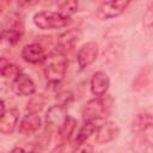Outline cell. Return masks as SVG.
<instances>
[{
    "label": "cell",
    "instance_id": "obj_20",
    "mask_svg": "<svg viewBox=\"0 0 153 153\" xmlns=\"http://www.w3.org/2000/svg\"><path fill=\"white\" fill-rule=\"evenodd\" d=\"M76 127V121L75 118H73L72 116H67V118L65 120V122L62 123V126L59 128V135L62 140H68L72 134L74 133V129Z\"/></svg>",
    "mask_w": 153,
    "mask_h": 153
},
{
    "label": "cell",
    "instance_id": "obj_17",
    "mask_svg": "<svg viewBox=\"0 0 153 153\" xmlns=\"http://www.w3.org/2000/svg\"><path fill=\"white\" fill-rule=\"evenodd\" d=\"M131 147L135 153H153V142L143 133H135Z\"/></svg>",
    "mask_w": 153,
    "mask_h": 153
},
{
    "label": "cell",
    "instance_id": "obj_3",
    "mask_svg": "<svg viewBox=\"0 0 153 153\" xmlns=\"http://www.w3.org/2000/svg\"><path fill=\"white\" fill-rule=\"evenodd\" d=\"M111 103L110 97H96L90 99L82 109L84 121H102L110 112Z\"/></svg>",
    "mask_w": 153,
    "mask_h": 153
},
{
    "label": "cell",
    "instance_id": "obj_15",
    "mask_svg": "<svg viewBox=\"0 0 153 153\" xmlns=\"http://www.w3.org/2000/svg\"><path fill=\"white\" fill-rule=\"evenodd\" d=\"M131 128L135 133H145L148 129H153V114L140 112L136 114L131 122Z\"/></svg>",
    "mask_w": 153,
    "mask_h": 153
},
{
    "label": "cell",
    "instance_id": "obj_1",
    "mask_svg": "<svg viewBox=\"0 0 153 153\" xmlns=\"http://www.w3.org/2000/svg\"><path fill=\"white\" fill-rule=\"evenodd\" d=\"M67 66H68L67 59L65 57V55L60 53L47 56L44 61L43 71H44V76L48 84L54 86L59 85L66 75Z\"/></svg>",
    "mask_w": 153,
    "mask_h": 153
},
{
    "label": "cell",
    "instance_id": "obj_14",
    "mask_svg": "<svg viewBox=\"0 0 153 153\" xmlns=\"http://www.w3.org/2000/svg\"><path fill=\"white\" fill-rule=\"evenodd\" d=\"M19 111L16 108L8 109L4 115L0 116V131L2 134H12L18 124Z\"/></svg>",
    "mask_w": 153,
    "mask_h": 153
},
{
    "label": "cell",
    "instance_id": "obj_23",
    "mask_svg": "<svg viewBox=\"0 0 153 153\" xmlns=\"http://www.w3.org/2000/svg\"><path fill=\"white\" fill-rule=\"evenodd\" d=\"M43 105H44V99L41 96L33 97L27 103V111L32 112V114H38L41 111V109L43 108Z\"/></svg>",
    "mask_w": 153,
    "mask_h": 153
},
{
    "label": "cell",
    "instance_id": "obj_10",
    "mask_svg": "<svg viewBox=\"0 0 153 153\" xmlns=\"http://www.w3.org/2000/svg\"><path fill=\"white\" fill-rule=\"evenodd\" d=\"M22 57L24 61L36 65V63L44 62L47 59V55H45V51L41 44L30 43V44H26L22 49Z\"/></svg>",
    "mask_w": 153,
    "mask_h": 153
},
{
    "label": "cell",
    "instance_id": "obj_11",
    "mask_svg": "<svg viewBox=\"0 0 153 153\" xmlns=\"http://www.w3.org/2000/svg\"><path fill=\"white\" fill-rule=\"evenodd\" d=\"M109 85H110L109 76H108V74L105 72H102V71L96 72L92 75L91 81H90L91 92L96 97H103L106 93V91L109 88Z\"/></svg>",
    "mask_w": 153,
    "mask_h": 153
},
{
    "label": "cell",
    "instance_id": "obj_13",
    "mask_svg": "<svg viewBox=\"0 0 153 153\" xmlns=\"http://www.w3.org/2000/svg\"><path fill=\"white\" fill-rule=\"evenodd\" d=\"M67 116H68L67 108L61 104H56L48 109L45 114V121H47V124L51 127H56L59 129L65 122V120L67 118Z\"/></svg>",
    "mask_w": 153,
    "mask_h": 153
},
{
    "label": "cell",
    "instance_id": "obj_4",
    "mask_svg": "<svg viewBox=\"0 0 153 153\" xmlns=\"http://www.w3.org/2000/svg\"><path fill=\"white\" fill-rule=\"evenodd\" d=\"M71 23L68 17L54 11H39L33 16V24L41 30H55L67 26Z\"/></svg>",
    "mask_w": 153,
    "mask_h": 153
},
{
    "label": "cell",
    "instance_id": "obj_2",
    "mask_svg": "<svg viewBox=\"0 0 153 153\" xmlns=\"http://www.w3.org/2000/svg\"><path fill=\"white\" fill-rule=\"evenodd\" d=\"M25 31L24 20L20 14L16 12L8 13L1 24V37L10 44H16L20 41Z\"/></svg>",
    "mask_w": 153,
    "mask_h": 153
},
{
    "label": "cell",
    "instance_id": "obj_12",
    "mask_svg": "<svg viewBox=\"0 0 153 153\" xmlns=\"http://www.w3.org/2000/svg\"><path fill=\"white\" fill-rule=\"evenodd\" d=\"M41 126H42V120L39 115L29 112L20 120L18 126V131L23 135H30L36 133L41 128Z\"/></svg>",
    "mask_w": 153,
    "mask_h": 153
},
{
    "label": "cell",
    "instance_id": "obj_5",
    "mask_svg": "<svg viewBox=\"0 0 153 153\" xmlns=\"http://www.w3.org/2000/svg\"><path fill=\"white\" fill-rule=\"evenodd\" d=\"M129 4H130L129 1H124V0L103 1L98 5V7L96 10V16L100 20H108V19L116 18V17L121 16L127 10Z\"/></svg>",
    "mask_w": 153,
    "mask_h": 153
},
{
    "label": "cell",
    "instance_id": "obj_19",
    "mask_svg": "<svg viewBox=\"0 0 153 153\" xmlns=\"http://www.w3.org/2000/svg\"><path fill=\"white\" fill-rule=\"evenodd\" d=\"M149 74H151V68L143 67L142 69H140V72L136 74V76L131 82V88L135 91H140L143 87H146L149 81Z\"/></svg>",
    "mask_w": 153,
    "mask_h": 153
},
{
    "label": "cell",
    "instance_id": "obj_16",
    "mask_svg": "<svg viewBox=\"0 0 153 153\" xmlns=\"http://www.w3.org/2000/svg\"><path fill=\"white\" fill-rule=\"evenodd\" d=\"M99 122L98 121H85V123L81 126V128L79 129L76 137H75V145H80L86 142L87 139H90L93 134H96L98 127H99Z\"/></svg>",
    "mask_w": 153,
    "mask_h": 153
},
{
    "label": "cell",
    "instance_id": "obj_9",
    "mask_svg": "<svg viewBox=\"0 0 153 153\" xmlns=\"http://www.w3.org/2000/svg\"><path fill=\"white\" fill-rule=\"evenodd\" d=\"M118 133H120V128L116 122L104 121L99 124L96 131V141L100 145L109 143L117 137Z\"/></svg>",
    "mask_w": 153,
    "mask_h": 153
},
{
    "label": "cell",
    "instance_id": "obj_24",
    "mask_svg": "<svg viewBox=\"0 0 153 153\" xmlns=\"http://www.w3.org/2000/svg\"><path fill=\"white\" fill-rule=\"evenodd\" d=\"M59 99H60V103H59V104H61V105H63V106L67 108V106L73 102L74 97H73V93H72V92L65 91V92H61V93L59 94Z\"/></svg>",
    "mask_w": 153,
    "mask_h": 153
},
{
    "label": "cell",
    "instance_id": "obj_18",
    "mask_svg": "<svg viewBox=\"0 0 153 153\" xmlns=\"http://www.w3.org/2000/svg\"><path fill=\"white\" fill-rule=\"evenodd\" d=\"M20 73L22 72H20L18 66H16L14 63H11L5 57H1V60H0V74H1V76L13 80Z\"/></svg>",
    "mask_w": 153,
    "mask_h": 153
},
{
    "label": "cell",
    "instance_id": "obj_8",
    "mask_svg": "<svg viewBox=\"0 0 153 153\" xmlns=\"http://www.w3.org/2000/svg\"><path fill=\"white\" fill-rule=\"evenodd\" d=\"M80 38H81V31L79 29L74 27V29H69L65 31L57 38V42H56L57 53L66 55L75 47V44L79 42Z\"/></svg>",
    "mask_w": 153,
    "mask_h": 153
},
{
    "label": "cell",
    "instance_id": "obj_6",
    "mask_svg": "<svg viewBox=\"0 0 153 153\" xmlns=\"http://www.w3.org/2000/svg\"><path fill=\"white\" fill-rule=\"evenodd\" d=\"M98 53H99L98 44L96 42H87L84 45H81V48H79L76 54V61L79 68L82 71L90 67L98 57Z\"/></svg>",
    "mask_w": 153,
    "mask_h": 153
},
{
    "label": "cell",
    "instance_id": "obj_26",
    "mask_svg": "<svg viewBox=\"0 0 153 153\" xmlns=\"http://www.w3.org/2000/svg\"><path fill=\"white\" fill-rule=\"evenodd\" d=\"M10 153H25V151L22 147H14Z\"/></svg>",
    "mask_w": 153,
    "mask_h": 153
},
{
    "label": "cell",
    "instance_id": "obj_21",
    "mask_svg": "<svg viewBox=\"0 0 153 153\" xmlns=\"http://www.w3.org/2000/svg\"><path fill=\"white\" fill-rule=\"evenodd\" d=\"M57 7H59V13L69 18L72 14H74L78 11L79 4H78V1H74V0H66V1L59 2Z\"/></svg>",
    "mask_w": 153,
    "mask_h": 153
},
{
    "label": "cell",
    "instance_id": "obj_22",
    "mask_svg": "<svg viewBox=\"0 0 153 153\" xmlns=\"http://www.w3.org/2000/svg\"><path fill=\"white\" fill-rule=\"evenodd\" d=\"M142 25L146 29H153V1L148 2L142 17Z\"/></svg>",
    "mask_w": 153,
    "mask_h": 153
},
{
    "label": "cell",
    "instance_id": "obj_7",
    "mask_svg": "<svg viewBox=\"0 0 153 153\" xmlns=\"http://www.w3.org/2000/svg\"><path fill=\"white\" fill-rule=\"evenodd\" d=\"M11 88L13 93L19 97H29L36 92V84L29 75L20 73L12 80Z\"/></svg>",
    "mask_w": 153,
    "mask_h": 153
},
{
    "label": "cell",
    "instance_id": "obj_25",
    "mask_svg": "<svg viewBox=\"0 0 153 153\" xmlns=\"http://www.w3.org/2000/svg\"><path fill=\"white\" fill-rule=\"evenodd\" d=\"M73 153H93V148L90 143L84 142V143L76 145V149Z\"/></svg>",
    "mask_w": 153,
    "mask_h": 153
}]
</instances>
